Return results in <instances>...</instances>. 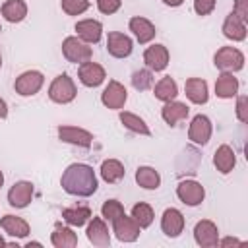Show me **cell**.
<instances>
[{"label":"cell","instance_id":"cell-1","mask_svg":"<svg viewBox=\"0 0 248 248\" xmlns=\"http://www.w3.org/2000/svg\"><path fill=\"white\" fill-rule=\"evenodd\" d=\"M60 186L70 196L89 198V196H93L97 192L99 180H97V174H95L93 167H89L85 163H72L62 172Z\"/></svg>","mask_w":248,"mask_h":248},{"label":"cell","instance_id":"cell-2","mask_svg":"<svg viewBox=\"0 0 248 248\" xmlns=\"http://www.w3.org/2000/svg\"><path fill=\"white\" fill-rule=\"evenodd\" d=\"M78 95V87L74 83V79L68 76V74H60L52 79L50 87H48V99L52 103H58V105H68L76 99Z\"/></svg>","mask_w":248,"mask_h":248},{"label":"cell","instance_id":"cell-3","mask_svg":"<svg viewBox=\"0 0 248 248\" xmlns=\"http://www.w3.org/2000/svg\"><path fill=\"white\" fill-rule=\"evenodd\" d=\"M213 64L217 70L232 74L244 68V54L236 46H221L213 56Z\"/></svg>","mask_w":248,"mask_h":248},{"label":"cell","instance_id":"cell-4","mask_svg":"<svg viewBox=\"0 0 248 248\" xmlns=\"http://www.w3.org/2000/svg\"><path fill=\"white\" fill-rule=\"evenodd\" d=\"M62 54L68 62H74V64H83L87 60H91L93 56V48L81 41L79 37H66L62 41Z\"/></svg>","mask_w":248,"mask_h":248},{"label":"cell","instance_id":"cell-5","mask_svg":"<svg viewBox=\"0 0 248 248\" xmlns=\"http://www.w3.org/2000/svg\"><path fill=\"white\" fill-rule=\"evenodd\" d=\"M43 83H45V76L39 70H27V72H23L16 78L14 89L21 97H33L41 91Z\"/></svg>","mask_w":248,"mask_h":248},{"label":"cell","instance_id":"cell-6","mask_svg":"<svg viewBox=\"0 0 248 248\" xmlns=\"http://www.w3.org/2000/svg\"><path fill=\"white\" fill-rule=\"evenodd\" d=\"M176 196L184 205L196 207L203 202L205 198V188L198 182V180H182L176 186Z\"/></svg>","mask_w":248,"mask_h":248},{"label":"cell","instance_id":"cell-7","mask_svg":"<svg viewBox=\"0 0 248 248\" xmlns=\"http://www.w3.org/2000/svg\"><path fill=\"white\" fill-rule=\"evenodd\" d=\"M126 101H128V91H126V87H124L120 81L110 79V81L107 83V87L103 89V93H101V103H103L107 108L120 110Z\"/></svg>","mask_w":248,"mask_h":248},{"label":"cell","instance_id":"cell-8","mask_svg":"<svg viewBox=\"0 0 248 248\" xmlns=\"http://www.w3.org/2000/svg\"><path fill=\"white\" fill-rule=\"evenodd\" d=\"M140 225L134 221V217L130 215H126V213H122L120 217H116L114 221H112V232H114V236L120 240V242H134V240H138V236H140Z\"/></svg>","mask_w":248,"mask_h":248},{"label":"cell","instance_id":"cell-9","mask_svg":"<svg viewBox=\"0 0 248 248\" xmlns=\"http://www.w3.org/2000/svg\"><path fill=\"white\" fill-rule=\"evenodd\" d=\"M211 132H213L211 120L205 114H196L188 128V140L196 145H205L211 138Z\"/></svg>","mask_w":248,"mask_h":248},{"label":"cell","instance_id":"cell-10","mask_svg":"<svg viewBox=\"0 0 248 248\" xmlns=\"http://www.w3.org/2000/svg\"><path fill=\"white\" fill-rule=\"evenodd\" d=\"M134 50V43L126 33L110 31L107 35V52L114 58H126Z\"/></svg>","mask_w":248,"mask_h":248},{"label":"cell","instance_id":"cell-11","mask_svg":"<svg viewBox=\"0 0 248 248\" xmlns=\"http://www.w3.org/2000/svg\"><path fill=\"white\" fill-rule=\"evenodd\" d=\"M194 240L202 246V248H213L219 242V229L213 221L209 219H202L196 223L194 227Z\"/></svg>","mask_w":248,"mask_h":248},{"label":"cell","instance_id":"cell-12","mask_svg":"<svg viewBox=\"0 0 248 248\" xmlns=\"http://www.w3.org/2000/svg\"><path fill=\"white\" fill-rule=\"evenodd\" d=\"M169 60H170L169 48L165 45H159V43L147 46L143 52V62L151 72H163L169 66Z\"/></svg>","mask_w":248,"mask_h":248},{"label":"cell","instance_id":"cell-13","mask_svg":"<svg viewBox=\"0 0 248 248\" xmlns=\"http://www.w3.org/2000/svg\"><path fill=\"white\" fill-rule=\"evenodd\" d=\"M78 78H79V81H81L85 87H99V85L105 81L107 72H105V68H103L101 64L87 60V62L79 64V68H78Z\"/></svg>","mask_w":248,"mask_h":248},{"label":"cell","instance_id":"cell-14","mask_svg":"<svg viewBox=\"0 0 248 248\" xmlns=\"http://www.w3.org/2000/svg\"><path fill=\"white\" fill-rule=\"evenodd\" d=\"M58 138L66 143L78 145V147H91L93 143V134L85 128L78 126H58Z\"/></svg>","mask_w":248,"mask_h":248},{"label":"cell","instance_id":"cell-15","mask_svg":"<svg viewBox=\"0 0 248 248\" xmlns=\"http://www.w3.org/2000/svg\"><path fill=\"white\" fill-rule=\"evenodd\" d=\"M85 234H87V240L93 246L105 248V246L110 244V232H108V227H107L103 217H91L89 225L85 229Z\"/></svg>","mask_w":248,"mask_h":248},{"label":"cell","instance_id":"cell-16","mask_svg":"<svg viewBox=\"0 0 248 248\" xmlns=\"http://www.w3.org/2000/svg\"><path fill=\"white\" fill-rule=\"evenodd\" d=\"M33 200V184L29 180H19L16 182L10 192H8V203L16 209H23L31 203Z\"/></svg>","mask_w":248,"mask_h":248},{"label":"cell","instance_id":"cell-17","mask_svg":"<svg viewBox=\"0 0 248 248\" xmlns=\"http://www.w3.org/2000/svg\"><path fill=\"white\" fill-rule=\"evenodd\" d=\"M161 231H163L169 238L180 236V232L184 231V215L180 213V209H176V207H167V209L163 211V217H161Z\"/></svg>","mask_w":248,"mask_h":248},{"label":"cell","instance_id":"cell-18","mask_svg":"<svg viewBox=\"0 0 248 248\" xmlns=\"http://www.w3.org/2000/svg\"><path fill=\"white\" fill-rule=\"evenodd\" d=\"M128 27H130V31L134 33V37L138 39L140 45L151 43V41L155 39V33H157L155 25H153L147 17H141V16H134V17L130 19Z\"/></svg>","mask_w":248,"mask_h":248},{"label":"cell","instance_id":"cell-19","mask_svg":"<svg viewBox=\"0 0 248 248\" xmlns=\"http://www.w3.org/2000/svg\"><path fill=\"white\" fill-rule=\"evenodd\" d=\"M184 91L190 103L194 105H205L209 99V89H207V81L202 78H188L184 83Z\"/></svg>","mask_w":248,"mask_h":248},{"label":"cell","instance_id":"cell-20","mask_svg":"<svg viewBox=\"0 0 248 248\" xmlns=\"http://www.w3.org/2000/svg\"><path fill=\"white\" fill-rule=\"evenodd\" d=\"M221 31H223V35H225L229 41H234V43L244 41V39H246V33H248V29H246V21L240 19V17H238L236 14H232V12L225 17Z\"/></svg>","mask_w":248,"mask_h":248},{"label":"cell","instance_id":"cell-21","mask_svg":"<svg viewBox=\"0 0 248 248\" xmlns=\"http://www.w3.org/2000/svg\"><path fill=\"white\" fill-rule=\"evenodd\" d=\"M188 112H190V108H188V105L186 103H180V101H167L165 105H163V108H161V116H163V120L172 128V126H176L178 122H182V120H186L188 118Z\"/></svg>","mask_w":248,"mask_h":248},{"label":"cell","instance_id":"cell-22","mask_svg":"<svg viewBox=\"0 0 248 248\" xmlns=\"http://www.w3.org/2000/svg\"><path fill=\"white\" fill-rule=\"evenodd\" d=\"M76 31H78V37L87 45H95L103 37V25L97 19H79L76 23Z\"/></svg>","mask_w":248,"mask_h":248},{"label":"cell","instance_id":"cell-23","mask_svg":"<svg viewBox=\"0 0 248 248\" xmlns=\"http://www.w3.org/2000/svg\"><path fill=\"white\" fill-rule=\"evenodd\" d=\"M213 165H215V169L221 174L232 172V169L236 165V153H234V149L231 145H227V143L219 145L217 151H215V155H213Z\"/></svg>","mask_w":248,"mask_h":248},{"label":"cell","instance_id":"cell-24","mask_svg":"<svg viewBox=\"0 0 248 248\" xmlns=\"http://www.w3.org/2000/svg\"><path fill=\"white\" fill-rule=\"evenodd\" d=\"M238 87H240L238 79H236L232 74L223 72V74L217 78V81H215V95H217L219 99H232V97L238 95Z\"/></svg>","mask_w":248,"mask_h":248},{"label":"cell","instance_id":"cell-25","mask_svg":"<svg viewBox=\"0 0 248 248\" xmlns=\"http://www.w3.org/2000/svg\"><path fill=\"white\" fill-rule=\"evenodd\" d=\"M0 227L10 234V236H16V238H25L31 229H29V223L23 219V217H16V215H4L0 219Z\"/></svg>","mask_w":248,"mask_h":248},{"label":"cell","instance_id":"cell-26","mask_svg":"<svg viewBox=\"0 0 248 248\" xmlns=\"http://www.w3.org/2000/svg\"><path fill=\"white\" fill-rule=\"evenodd\" d=\"M50 242L54 248H74V246H78V236L70 227L56 223L54 231L50 234Z\"/></svg>","mask_w":248,"mask_h":248},{"label":"cell","instance_id":"cell-27","mask_svg":"<svg viewBox=\"0 0 248 248\" xmlns=\"http://www.w3.org/2000/svg\"><path fill=\"white\" fill-rule=\"evenodd\" d=\"M2 16L10 23H19L27 17V4L25 0H6L0 8Z\"/></svg>","mask_w":248,"mask_h":248},{"label":"cell","instance_id":"cell-28","mask_svg":"<svg viewBox=\"0 0 248 248\" xmlns=\"http://www.w3.org/2000/svg\"><path fill=\"white\" fill-rule=\"evenodd\" d=\"M101 178L108 184H116L124 178L126 170H124V165L118 161V159H105L101 163Z\"/></svg>","mask_w":248,"mask_h":248},{"label":"cell","instance_id":"cell-29","mask_svg":"<svg viewBox=\"0 0 248 248\" xmlns=\"http://www.w3.org/2000/svg\"><path fill=\"white\" fill-rule=\"evenodd\" d=\"M153 95H155V99H159V101H163V103L172 101V99H176V95H178V85H176V81H174L170 76H165V78H161V79L155 83Z\"/></svg>","mask_w":248,"mask_h":248},{"label":"cell","instance_id":"cell-30","mask_svg":"<svg viewBox=\"0 0 248 248\" xmlns=\"http://www.w3.org/2000/svg\"><path fill=\"white\" fill-rule=\"evenodd\" d=\"M91 209L87 205H78V207H66L62 209V219L70 227H83L91 219Z\"/></svg>","mask_w":248,"mask_h":248},{"label":"cell","instance_id":"cell-31","mask_svg":"<svg viewBox=\"0 0 248 248\" xmlns=\"http://www.w3.org/2000/svg\"><path fill=\"white\" fill-rule=\"evenodd\" d=\"M136 182L143 190H157L161 186V174L153 167H138V170H136Z\"/></svg>","mask_w":248,"mask_h":248},{"label":"cell","instance_id":"cell-32","mask_svg":"<svg viewBox=\"0 0 248 248\" xmlns=\"http://www.w3.org/2000/svg\"><path fill=\"white\" fill-rule=\"evenodd\" d=\"M118 118H120L122 126H124V128H128V130H130V132H134V134H141V136H149V134H151V130H149V126L145 124V120H143L141 116L134 114V112L120 110Z\"/></svg>","mask_w":248,"mask_h":248},{"label":"cell","instance_id":"cell-33","mask_svg":"<svg viewBox=\"0 0 248 248\" xmlns=\"http://www.w3.org/2000/svg\"><path fill=\"white\" fill-rule=\"evenodd\" d=\"M132 217H134V221L140 225V229H147V227L153 223L155 213H153V207H151L149 203L140 202V203H136V205L132 207Z\"/></svg>","mask_w":248,"mask_h":248},{"label":"cell","instance_id":"cell-34","mask_svg":"<svg viewBox=\"0 0 248 248\" xmlns=\"http://www.w3.org/2000/svg\"><path fill=\"white\" fill-rule=\"evenodd\" d=\"M130 79H132L134 89H138V91H147V89L153 87V72H151L149 68H145V70H136Z\"/></svg>","mask_w":248,"mask_h":248},{"label":"cell","instance_id":"cell-35","mask_svg":"<svg viewBox=\"0 0 248 248\" xmlns=\"http://www.w3.org/2000/svg\"><path fill=\"white\" fill-rule=\"evenodd\" d=\"M124 213V205L118 202V200H107L103 205H101V217L107 219V221H114L116 217H120Z\"/></svg>","mask_w":248,"mask_h":248},{"label":"cell","instance_id":"cell-36","mask_svg":"<svg viewBox=\"0 0 248 248\" xmlns=\"http://www.w3.org/2000/svg\"><path fill=\"white\" fill-rule=\"evenodd\" d=\"M60 6L68 16H79L89 8V0H60Z\"/></svg>","mask_w":248,"mask_h":248},{"label":"cell","instance_id":"cell-37","mask_svg":"<svg viewBox=\"0 0 248 248\" xmlns=\"http://www.w3.org/2000/svg\"><path fill=\"white\" fill-rule=\"evenodd\" d=\"M217 6V0H194V12L198 16H209Z\"/></svg>","mask_w":248,"mask_h":248},{"label":"cell","instance_id":"cell-38","mask_svg":"<svg viewBox=\"0 0 248 248\" xmlns=\"http://www.w3.org/2000/svg\"><path fill=\"white\" fill-rule=\"evenodd\" d=\"M120 6H122V0H97V8L105 16H110V14L118 12Z\"/></svg>","mask_w":248,"mask_h":248},{"label":"cell","instance_id":"cell-39","mask_svg":"<svg viewBox=\"0 0 248 248\" xmlns=\"http://www.w3.org/2000/svg\"><path fill=\"white\" fill-rule=\"evenodd\" d=\"M236 118L242 124L248 122V97L246 95H238L236 99Z\"/></svg>","mask_w":248,"mask_h":248},{"label":"cell","instance_id":"cell-40","mask_svg":"<svg viewBox=\"0 0 248 248\" xmlns=\"http://www.w3.org/2000/svg\"><path fill=\"white\" fill-rule=\"evenodd\" d=\"M232 14H236L240 19L248 21V0H234Z\"/></svg>","mask_w":248,"mask_h":248},{"label":"cell","instance_id":"cell-41","mask_svg":"<svg viewBox=\"0 0 248 248\" xmlns=\"http://www.w3.org/2000/svg\"><path fill=\"white\" fill-rule=\"evenodd\" d=\"M217 244H219V246H223V248H229V246H242V240H238V238H232V236H227V238L219 240Z\"/></svg>","mask_w":248,"mask_h":248},{"label":"cell","instance_id":"cell-42","mask_svg":"<svg viewBox=\"0 0 248 248\" xmlns=\"http://www.w3.org/2000/svg\"><path fill=\"white\" fill-rule=\"evenodd\" d=\"M8 116V105H6V101L0 97V118H6Z\"/></svg>","mask_w":248,"mask_h":248},{"label":"cell","instance_id":"cell-43","mask_svg":"<svg viewBox=\"0 0 248 248\" xmlns=\"http://www.w3.org/2000/svg\"><path fill=\"white\" fill-rule=\"evenodd\" d=\"M163 4L165 6H170V8H178V6L184 4V0H163Z\"/></svg>","mask_w":248,"mask_h":248},{"label":"cell","instance_id":"cell-44","mask_svg":"<svg viewBox=\"0 0 248 248\" xmlns=\"http://www.w3.org/2000/svg\"><path fill=\"white\" fill-rule=\"evenodd\" d=\"M2 246H8V242H6V240L0 236V248H2Z\"/></svg>","mask_w":248,"mask_h":248},{"label":"cell","instance_id":"cell-45","mask_svg":"<svg viewBox=\"0 0 248 248\" xmlns=\"http://www.w3.org/2000/svg\"><path fill=\"white\" fill-rule=\"evenodd\" d=\"M2 184H4V174H2V170H0V188H2Z\"/></svg>","mask_w":248,"mask_h":248},{"label":"cell","instance_id":"cell-46","mask_svg":"<svg viewBox=\"0 0 248 248\" xmlns=\"http://www.w3.org/2000/svg\"><path fill=\"white\" fill-rule=\"evenodd\" d=\"M0 68H2V52H0Z\"/></svg>","mask_w":248,"mask_h":248},{"label":"cell","instance_id":"cell-47","mask_svg":"<svg viewBox=\"0 0 248 248\" xmlns=\"http://www.w3.org/2000/svg\"><path fill=\"white\" fill-rule=\"evenodd\" d=\"M0 31H2V25H0Z\"/></svg>","mask_w":248,"mask_h":248}]
</instances>
